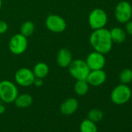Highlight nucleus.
<instances>
[{
    "mask_svg": "<svg viewBox=\"0 0 132 132\" xmlns=\"http://www.w3.org/2000/svg\"><path fill=\"white\" fill-rule=\"evenodd\" d=\"M89 43L94 51L103 54L109 53L113 47L110 30L104 27L94 30L90 35Z\"/></svg>",
    "mask_w": 132,
    "mask_h": 132,
    "instance_id": "f257e3e1",
    "label": "nucleus"
},
{
    "mask_svg": "<svg viewBox=\"0 0 132 132\" xmlns=\"http://www.w3.org/2000/svg\"><path fill=\"white\" fill-rule=\"evenodd\" d=\"M68 68L70 75L76 80H86L90 72L86 61L82 59L72 60Z\"/></svg>",
    "mask_w": 132,
    "mask_h": 132,
    "instance_id": "f03ea898",
    "label": "nucleus"
},
{
    "mask_svg": "<svg viewBox=\"0 0 132 132\" xmlns=\"http://www.w3.org/2000/svg\"><path fill=\"white\" fill-rule=\"evenodd\" d=\"M19 92L16 86L11 81L3 80L0 82V100L6 103H13Z\"/></svg>",
    "mask_w": 132,
    "mask_h": 132,
    "instance_id": "7ed1b4c3",
    "label": "nucleus"
},
{
    "mask_svg": "<svg viewBox=\"0 0 132 132\" xmlns=\"http://www.w3.org/2000/svg\"><path fill=\"white\" fill-rule=\"evenodd\" d=\"M131 89L126 84H120L113 88L110 93L111 101L116 105H123L127 103L131 97Z\"/></svg>",
    "mask_w": 132,
    "mask_h": 132,
    "instance_id": "20e7f679",
    "label": "nucleus"
},
{
    "mask_svg": "<svg viewBox=\"0 0 132 132\" xmlns=\"http://www.w3.org/2000/svg\"><path fill=\"white\" fill-rule=\"evenodd\" d=\"M107 19L106 13L100 8H96L90 12L88 22L90 27L94 30L105 27L107 23Z\"/></svg>",
    "mask_w": 132,
    "mask_h": 132,
    "instance_id": "39448f33",
    "label": "nucleus"
},
{
    "mask_svg": "<svg viewBox=\"0 0 132 132\" xmlns=\"http://www.w3.org/2000/svg\"><path fill=\"white\" fill-rule=\"evenodd\" d=\"M28 46L27 38L21 34L13 35L9 42V49L11 53L16 55L22 54L24 53Z\"/></svg>",
    "mask_w": 132,
    "mask_h": 132,
    "instance_id": "423d86ee",
    "label": "nucleus"
},
{
    "mask_svg": "<svg viewBox=\"0 0 132 132\" xmlns=\"http://www.w3.org/2000/svg\"><path fill=\"white\" fill-rule=\"evenodd\" d=\"M115 18L120 23H126L132 17V6L127 1H120L115 8Z\"/></svg>",
    "mask_w": 132,
    "mask_h": 132,
    "instance_id": "0eeeda50",
    "label": "nucleus"
},
{
    "mask_svg": "<svg viewBox=\"0 0 132 132\" xmlns=\"http://www.w3.org/2000/svg\"><path fill=\"white\" fill-rule=\"evenodd\" d=\"M45 24L47 28L53 33H61L65 30L67 27L65 20L61 16L55 14L49 15L45 20Z\"/></svg>",
    "mask_w": 132,
    "mask_h": 132,
    "instance_id": "6e6552de",
    "label": "nucleus"
},
{
    "mask_svg": "<svg viewBox=\"0 0 132 132\" xmlns=\"http://www.w3.org/2000/svg\"><path fill=\"white\" fill-rule=\"evenodd\" d=\"M35 76L33 71L28 68H21L15 74V81L20 86L27 87L34 84Z\"/></svg>",
    "mask_w": 132,
    "mask_h": 132,
    "instance_id": "1a4fd4ad",
    "label": "nucleus"
},
{
    "mask_svg": "<svg viewBox=\"0 0 132 132\" xmlns=\"http://www.w3.org/2000/svg\"><path fill=\"white\" fill-rule=\"evenodd\" d=\"M86 62L90 70H99L103 69L105 66L106 58L103 54L95 51L87 56Z\"/></svg>",
    "mask_w": 132,
    "mask_h": 132,
    "instance_id": "9d476101",
    "label": "nucleus"
},
{
    "mask_svg": "<svg viewBox=\"0 0 132 132\" xmlns=\"http://www.w3.org/2000/svg\"><path fill=\"white\" fill-rule=\"evenodd\" d=\"M106 79V74L103 69L99 70H90L86 81L89 86H100L103 85Z\"/></svg>",
    "mask_w": 132,
    "mask_h": 132,
    "instance_id": "9b49d317",
    "label": "nucleus"
},
{
    "mask_svg": "<svg viewBox=\"0 0 132 132\" xmlns=\"http://www.w3.org/2000/svg\"><path fill=\"white\" fill-rule=\"evenodd\" d=\"M79 107V102L76 98H68L63 101L60 106V111L64 115L73 114Z\"/></svg>",
    "mask_w": 132,
    "mask_h": 132,
    "instance_id": "f8f14e48",
    "label": "nucleus"
},
{
    "mask_svg": "<svg viewBox=\"0 0 132 132\" xmlns=\"http://www.w3.org/2000/svg\"><path fill=\"white\" fill-rule=\"evenodd\" d=\"M56 61L61 68H67L72 61V54L68 48H61L58 51Z\"/></svg>",
    "mask_w": 132,
    "mask_h": 132,
    "instance_id": "ddd939ff",
    "label": "nucleus"
},
{
    "mask_svg": "<svg viewBox=\"0 0 132 132\" xmlns=\"http://www.w3.org/2000/svg\"><path fill=\"white\" fill-rule=\"evenodd\" d=\"M18 108H27L33 103V97L27 93L18 94L13 102Z\"/></svg>",
    "mask_w": 132,
    "mask_h": 132,
    "instance_id": "4468645a",
    "label": "nucleus"
},
{
    "mask_svg": "<svg viewBox=\"0 0 132 132\" xmlns=\"http://www.w3.org/2000/svg\"><path fill=\"white\" fill-rule=\"evenodd\" d=\"M33 73L35 78L44 79L49 73V67L48 65L44 62H38L37 63L33 69Z\"/></svg>",
    "mask_w": 132,
    "mask_h": 132,
    "instance_id": "2eb2a0df",
    "label": "nucleus"
},
{
    "mask_svg": "<svg viewBox=\"0 0 132 132\" xmlns=\"http://www.w3.org/2000/svg\"><path fill=\"white\" fill-rule=\"evenodd\" d=\"M113 43L121 44L126 39V32L120 27H113L110 30Z\"/></svg>",
    "mask_w": 132,
    "mask_h": 132,
    "instance_id": "dca6fc26",
    "label": "nucleus"
},
{
    "mask_svg": "<svg viewBox=\"0 0 132 132\" xmlns=\"http://www.w3.org/2000/svg\"><path fill=\"white\" fill-rule=\"evenodd\" d=\"M89 85L86 80H76L74 86L75 93L79 96H85L89 91Z\"/></svg>",
    "mask_w": 132,
    "mask_h": 132,
    "instance_id": "f3484780",
    "label": "nucleus"
},
{
    "mask_svg": "<svg viewBox=\"0 0 132 132\" xmlns=\"http://www.w3.org/2000/svg\"><path fill=\"white\" fill-rule=\"evenodd\" d=\"M80 132H98L96 123L89 119L83 120L80 123Z\"/></svg>",
    "mask_w": 132,
    "mask_h": 132,
    "instance_id": "a211bd4d",
    "label": "nucleus"
},
{
    "mask_svg": "<svg viewBox=\"0 0 132 132\" xmlns=\"http://www.w3.org/2000/svg\"><path fill=\"white\" fill-rule=\"evenodd\" d=\"M35 29V26L33 22L31 21H26L24 22L20 27V33L22 35L25 36L26 37L33 34Z\"/></svg>",
    "mask_w": 132,
    "mask_h": 132,
    "instance_id": "6ab92c4d",
    "label": "nucleus"
},
{
    "mask_svg": "<svg viewBox=\"0 0 132 132\" xmlns=\"http://www.w3.org/2000/svg\"><path fill=\"white\" fill-rule=\"evenodd\" d=\"M103 118V113L100 109L94 108V109L90 110L88 112L87 119L90 120L91 121H93L96 123L97 122H100Z\"/></svg>",
    "mask_w": 132,
    "mask_h": 132,
    "instance_id": "aec40b11",
    "label": "nucleus"
},
{
    "mask_svg": "<svg viewBox=\"0 0 132 132\" xmlns=\"http://www.w3.org/2000/svg\"><path fill=\"white\" fill-rule=\"evenodd\" d=\"M119 79L121 83L123 84H129L132 82V70L130 69H124L120 73Z\"/></svg>",
    "mask_w": 132,
    "mask_h": 132,
    "instance_id": "412c9836",
    "label": "nucleus"
},
{
    "mask_svg": "<svg viewBox=\"0 0 132 132\" xmlns=\"http://www.w3.org/2000/svg\"><path fill=\"white\" fill-rule=\"evenodd\" d=\"M8 30V24L3 20H0V34H5Z\"/></svg>",
    "mask_w": 132,
    "mask_h": 132,
    "instance_id": "4be33fe9",
    "label": "nucleus"
},
{
    "mask_svg": "<svg viewBox=\"0 0 132 132\" xmlns=\"http://www.w3.org/2000/svg\"><path fill=\"white\" fill-rule=\"evenodd\" d=\"M125 30H126V32L128 34L132 35V20H129L128 22L126 23V24H125Z\"/></svg>",
    "mask_w": 132,
    "mask_h": 132,
    "instance_id": "5701e85b",
    "label": "nucleus"
},
{
    "mask_svg": "<svg viewBox=\"0 0 132 132\" xmlns=\"http://www.w3.org/2000/svg\"><path fill=\"white\" fill-rule=\"evenodd\" d=\"M43 80H42V79H38V78H35V79H34V84L33 85H34L35 86H37V87H41L42 86H43Z\"/></svg>",
    "mask_w": 132,
    "mask_h": 132,
    "instance_id": "b1692460",
    "label": "nucleus"
},
{
    "mask_svg": "<svg viewBox=\"0 0 132 132\" xmlns=\"http://www.w3.org/2000/svg\"><path fill=\"white\" fill-rule=\"evenodd\" d=\"M6 112V107H5V106L4 105H3V104H0V113H5Z\"/></svg>",
    "mask_w": 132,
    "mask_h": 132,
    "instance_id": "393cba45",
    "label": "nucleus"
},
{
    "mask_svg": "<svg viewBox=\"0 0 132 132\" xmlns=\"http://www.w3.org/2000/svg\"><path fill=\"white\" fill-rule=\"evenodd\" d=\"M2 4H3L2 0H0V9H1V7H2Z\"/></svg>",
    "mask_w": 132,
    "mask_h": 132,
    "instance_id": "a878e982",
    "label": "nucleus"
}]
</instances>
